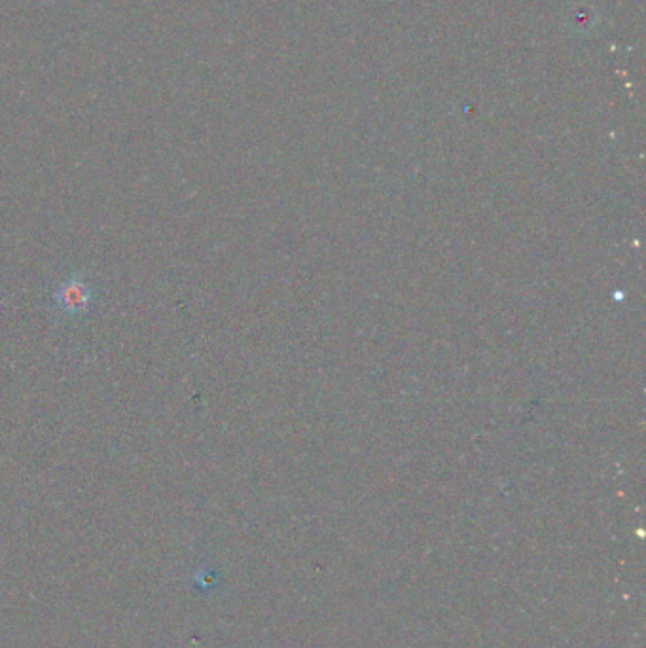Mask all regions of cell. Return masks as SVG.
Returning a JSON list of instances; mask_svg holds the SVG:
<instances>
[{"mask_svg": "<svg viewBox=\"0 0 646 648\" xmlns=\"http://www.w3.org/2000/svg\"><path fill=\"white\" fill-rule=\"evenodd\" d=\"M91 300H93V288L90 281L78 275L65 279L54 294L55 306L67 317H80L88 313Z\"/></svg>", "mask_w": 646, "mask_h": 648, "instance_id": "obj_1", "label": "cell"}]
</instances>
